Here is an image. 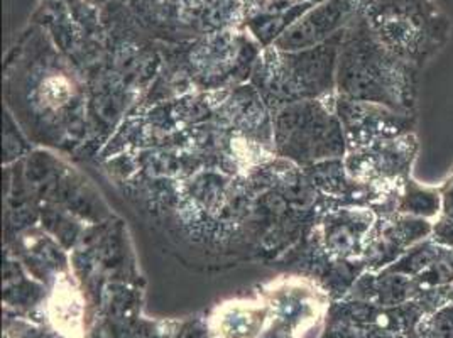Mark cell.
<instances>
[{
	"label": "cell",
	"instance_id": "1",
	"mask_svg": "<svg viewBox=\"0 0 453 338\" xmlns=\"http://www.w3.org/2000/svg\"><path fill=\"white\" fill-rule=\"evenodd\" d=\"M340 59V92L350 100L372 102L413 115L418 68L393 55L374 31L345 46Z\"/></svg>",
	"mask_w": 453,
	"mask_h": 338
},
{
	"label": "cell",
	"instance_id": "2",
	"mask_svg": "<svg viewBox=\"0 0 453 338\" xmlns=\"http://www.w3.org/2000/svg\"><path fill=\"white\" fill-rule=\"evenodd\" d=\"M372 31L384 48L419 70L449 38L450 22L434 0H386Z\"/></svg>",
	"mask_w": 453,
	"mask_h": 338
},
{
	"label": "cell",
	"instance_id": "3",
	"mask_svg": "<svg viewBox=\"0 0 453 338\" xmlns=\"http://www.w3.org/2000/svg\"><path fill=\"white\" fill-rule=\"evenodd\" d=\"M418 152L413 132L382 139L360 148L347 159V171L354 180L371 183L380 189H397L410 178Z\"/></svg>",
	"mask_w": 453,
	"mask_h": 338
},
{
	"label": "cell",
	"instance_id": "4",
	"mask_svg": "<svg viewBox=\"0 0 453 338\" xmlns=\"http://www.w3.org/2000/svg\"><path fill=\"white\" fill-rule=\"evenodd\" d=\"M340 119L343 120L349 142L356 148L371 146L382 139L410 134L413 127V115L396 112L389 107L345 98L340 104Z\"/></svg>",
	"mask_w": 453,
	"mask_h": 338
},
{
	"label": "cell",
	"instance_id": "5",
	"mask_svg": "<svg viewBox=\"0 0 453 338\" xmlns=\"http://www.w3.org/2000/svg\"><path fill=\"white\" fill-rule=\"evenodd\" d=\"M434 222L404 213H389L371 232L365 245V263L372 271L388 269L413 245L432 237Z\"/></svg>",
	"mask_w": 453,
	"mask_h": 338
},
{
	"label": "cell",
	"instance_id": "6",
	"mask_svg": "<svg viewBox=\"0 0 453 338\" xmlns=\"http://www.w3.org/2000/svg\"><path fill=\"white\" fill-rule=\"evenodd\" d=\"M376 224L378 217L372 210H342L326 224V241L332 252L340 257H359L364 254Z\"/></svg>",
	"mask_w": 453,
	"mask_h": 338
},
{
	"label": "cell",
	"instance_id": "7",
	"mask_svg": "<svg viewBox=\"0 0 453 338\" xmlns=\"http://www.w3.org/2000/svg\"><path fill=\"white\" fill-rule=\"evenodd\" d=\"M441 193L438 189L425 188L408 178L397 195L396 213L434 220L441 215Z\"/></svg>",
	"mask_w": 453,
	"mask_h": 338
},
{
	"label": "cell",
	"instance_id": "8",
	"mask_svg": "<svg viewBox=\"0 0 453 338\" xmlns=\"http://www.w3.org/2000/svg\"><path fill=\"white\" fill-rule=\"evenodd\" d=\"M449 252H450V249L436 244L432 237H428V239L418 242L413 247H410L397 259L396 263L391 264L386 271L406 274V276H411V278H418L421 273H425L434 263H438L443 257H447Z\"/></svg>",
	"mask_w": 453,
	"mask_h": 338
},
{
	"label": "cell",
	"instance_id": "9",
	"mask_svg": "<svg viewBox=\"0 0 453 338\" xmlns=\"http://www.w3.org/2000/svg\"><path fill=\"white\" fill-rule=\"evenodd\" d=\"M415 338H453V303H447L419 319Z\"/></svg>",
	"mask_w": 453,
	"mask_h": 338
},
{
	"label": "cell",
	"instance_id": "10",
	"mask_svg": "<svg viewBox=\"0 0 453 338\" xmlns=\"http://www.w3.org/2000/svg\"><path fill=\"white\" fill-rule=\"evenodd\" d=\"M432 239L436 244L443 245L447 249H453V222L443 219V217H438L436 222H434Z\"/></svg>",
	"mask_w": 453,
	"mask_h": 338
},
{
	"label": "cell",
	"instance_id": "11",
	"mask_svg": "<svg viewBox=\"0 0 453 338\" xmlns=\"http://www.w3.org/2000/svg\"><path fill=\"white\" fill-rule=\"evenodd\" d=\"M441 200H443V205H441L440 217L453 222V178L452 181L449 183V188L445 189V193L441 195Z\"/></svg>",
	"mask_w": 453,
	"mask_h": 338
}]
</instances>
